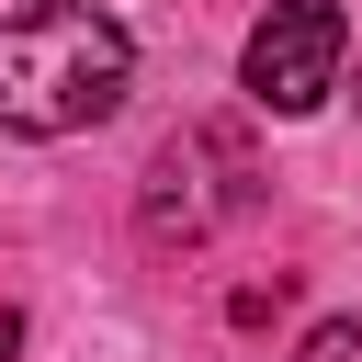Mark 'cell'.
I'll return each instance as SVG.
<instances>
[{
	"mask_svg": "<svg viewBox=\"0 0 362 362\" xmlns=\"http://www.w3.org/2000/svg\"><path fill=\"white\" fill-rule=\"evenodd\" d=\"M136 90V34L113 11H23L0 23V124L11 136H79Z\"/></svg>",
	"mask_w": 362,
	"mask_h": 362,
	"instance_id": "1",
	"label": "cell"
},
{
	"mask_svg": "<svg viewBox=\"0 0 362 362\" xmlns=\"http://www.w3.org/2000/svg\"><path fill=\"white\" fill-rule=\"evenodd\" d=\"M339 57H351L339 0H272V11L249 23V45H238V90L294 124V113H317V102L339 90Z\"/></svg>",
	"mask_w": 362,
	"mask_h": 362,
	"instance_id": "2",
	"label": "cell"
},
{
	"mask_svg": "<svg viewBox=\"0 0 362 362\" xmlns=\"http://www.w3.org/2000/svg\"><path fill=\"white\" fill-rule=\"evenodd\" d=\"M294 362H362V305H351V317H317V328L294 339Z\"/></svg>",
	"mask_w": 362,
	"mask_h": 362,
	"instance_id": "3",
	"label": "cell"
},
{
	"mask_svg": "<svg viewBox=\"0 0 362 362\" xmlns=\"http://www.w3.org/2000/svg\"><path fill=\"white\" fill-rule=\"evenodd\" d=\"M272 305H283V272H272V283H238V294H226V317H238V328H260Z\"/></svg>",
	"mask_w": 362,
	"mask_h": 362,
	"instance_id": "4",
	"label": "cell"
},
{
	"mask_svg": "<svg viewBox=\"0 0 362 362\" xmlns=\"http://www.w3.org/2000/svg\"><path fill=\"white\" fill-rule=\"evenodd\" d=\"M11 351H23V305H0V362H11Z\"/></svg>",
	"mask_w": 362,
	"mask_h": 362,
	"instance_id": "5",
	"label": "cell"
},
{
	"mask_svg": "<svg viewBox=\"0 0 362 362\" xmlns=\"http://www.w3.org/2000/svg\"><path fill=\"white\" fill-rule=\"evenodd\" d=\"M34 11H90V0H34Z\"/></svg>",
	"mask_w": 362,
	"mask_h": 362,
	"instance_id": "6",
	"label": "cell"
}]
</instances>
